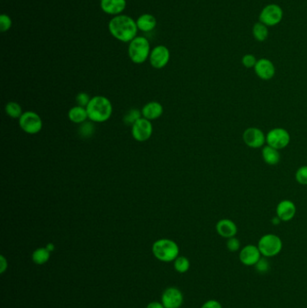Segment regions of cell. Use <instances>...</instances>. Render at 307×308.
<instances>
[{
    "label": "cell",
    "mask_w": 307,
    "mask_h": 308,
    "mask_svg": "<svg viewBox=\"0 0 307 308\" xmlns=\"http://www.w3.org/2000/svg\"><path fill=\"white\" fill-rule=\"evenodd\" d=\"M111 34L118 41L128 43L134 40L137 34L136 22L128 16L118 15L111 19L108 24Z\"/></svg>",
    "instance_id": "1"
},
{
    "label": "cell",
    "mask_w": 307,
    "mask_h": 308,
    "mask_svg": "<svg viewBox=\"0 0 307 308\" xmlns=\"http://www.w3.org/2000/svg\"><path fill=\"white\" fill-rule=\"evenodd\" d=\"M89 119L93 123H104L112 115L113 105L107 97L96 96L92 97L86 107Z\"/></svg>",
    "instance_id": "2"
},
{
    "label": "cell",
    "mask_w": 307,
    "mask_h": 308,
    "mask_svg": "<svg viewBox=\"0 0 307 308\" xmlns=\"http://www.w3.org/2000/svg\"><path fill=\"white\" fill-rule=\"evenodd\" d=\"M151 251L154 257L162 262H172L179 256V247L173 240H157L152 244Z\"/></svg>",
    "instance_id": "3"
},
{
    "label": "cell",
    "mask_w": 307,
    "mask_h": 308,
    "mask_svg": "<svg viewBox=\"0 0 307 308\" xmlns=\"http://www.w3.org/2000/svg\"><path fill=\"white\" fill-rule=\"evenodd\" d=\"M150 43L144 37H135L130 42L128 55L134 63L142 64L150 57Z\"/></svg>",
    "instance_id": "4"
},
{
    "label": "cell",
    "mask_w": 307,
    "mask_h": 308,
    "mask_svg": "<svg viewBox=\"0 0 307 308\" xmlns=\"http://www.w3.org/2000/svg\"><path fill=\"white\" fill-rule=\"evenodd\" d=\"M257 246L263 257L272 258L281 252L283 249V242L278 235L267 234L260 237Z\"/></svg>",
    "instance_id": "5"
},
{
    "label": "cell",
    "mask_w": 307,
    "mask_h": 308,
    "mask_svg": "<svg viewBox=\"0 0 307 308\" xmlns=\"http://www.w3.org/2000/svg\"><path fill=\"white\" fill-rule=\"evenodd\" d=\"M284 12L282 8L277 4H268L263 8L259 13V21L266 24L267 27L276 26L283 19Z\"/></svg>",
    "instance_id": "6"
},
{
    "label": "cell",
    "mask_w": 307,
    "mask_h": 308,
    "mask_svg": "<svg viewBox=\"0 0 307 308\" xmlns=\"http://www.w3.org/2000/svg\"><path fill=\"white\" fill-rule=\"evenodd\" d=\"M19 126L24 133L28 134H36L43 129V120L35 112H24L18 119Z\"/></svg>",
    "instance_id": "7"
},
{
    "label": "cell",
    "mask_w": 307,
    "mask_h": 308,
    "mask_svg": "<svg viewBox=\"0 0 307 308\" xmlns=\"http://www.w3.org/2000/svg\"><path fill=\"white\" fill-rule=\"evenodd\" d=\"M290 138V134L287 130L277 127L271 129L266 134V142L267 145L271 146L277 150H282L289 144Z\"/></svg>",
    "instance_id": "8"
},
{
    "label": "cell",
    "mask_w": 307,
    "mask_h": 308,
    "mask_svg": "<svg viewBox=\"0 0 307 308\" xmlns=\"http://www.w3.org/2000/svg\"><path fill=\"white\" fill-rule=\"evenodd\" d=\"M154 132V127L151 125V121L142 118L139 119L135 124L132 126V134L134 140L137 142H146L148 141Z\"/></svg>",
    "instance_id": "9"
},
{
    "label": "cell",
    "mask_w": 307,
    "mask_h": 308,
    "mask_svg": "<svg viewBox=\"0 0 307 308\" xmlns=\"http://www.w3.org/2000/svg\"><path fill=\"white\" fill-rule=\"evenodd\" d=\"M243 142L251 149H259L266 143V135L257 127L247 128L243 134Z\"/></svg>",
    "instance_id": "10"
},
{
    "label": "cell",
    "mask_w": 307,
    "mask_h": 308,
    "mask_svg": "<svg viewBox=\"0 0 307 308\" xmlns=\"http://www.w3.org/2000/svg\"><path fill=\"white\" fill-rule=\"evenodd\" d=\"M184 296L180 289L175 287L166 288L162 295V303L165 308L181 307Z\"/></svg>",
    "instance_id": "11"
},
{
    "label": "cell",
    "mask_w": 307,
    "mask_h": 308,
    "mask_svg": "<svg viewBox=\"0 0 307 308\" xmlns=\"http://www.w3.org/2000/svg\"><path fill=\"white\" fill-rule=\"evenodd\" d=\"M262 257L259 248L254 244H248L246 246L242 248L239 252V259L244 266L251 267L255 266V264L259 261V259Z\"/></svg>",
    "instance_id": "12"
},
{
    "label": "cell",
    "mask_w": 307,
    "mask_h": 308,
    "mask_svg": "<svg viewBox=\"0 0 307 308\" xmlns=\"http://www.w3.org/2000/svg\"><path fill=\"white\" fill-rule=\"evenodd\" d=\"M149 58L150 64L154 68L162 69L170 61V51L164 45H159L151 51Z\"/></svg>",
    "instance_id": "13"
},
{
    "label": "cell",
    "mask_w": 307,
    "mask_h": 308,
    "mask_svg": "<svg viewBox=\"0 0 307 308\" xmlns=\"http://www.w3.org/2000/svg\"><path fill=\"white\" fill-rule=\"evenodd\" d=\"M254 71L260 80L270 81L275 76V65L273 64V62L271 60L262 58L257 61V63L255 65Z\"/></svg>",
    "instance_id": "14"
},
{
    "label": "cell",
    "mask_w": 307,
    "mask_h": 308,
    "mask_svg": "<svg viewBox=\"0 0 307 308\" xmlns=\"http://www.w3.org/2000/svg\"><path fill=\"white\" fill-rule=\"evenodd\" d=\"M276 213L282 222L291 221L292 219L295 217V213H296L295 203L288 199L280 201L277 206Z\"/></svg>",
    "instance_id": "15"
},
{
    "label": "cell",
    "mask_w": 307,
    "mask_h": 308,
    "mask_svg": "<svg viewBox=\"0 0 307 308\" xmlns=\"http://www.w3.org/2000/svg\"><path fill=\"white\" fill-rule=\"evenodd\" d=\"M215 230L221 237L229 239V238L236 236L238 228H237L236 223L233 220L223 218L219 220L217 222L215 225Z\"/></svg>",
    "instance_id": "16"
},
{
    "label": "cell",
    "mask_w": 307,
    "mask_h": 308,
    "mask_svg": "<svg viewBox=\"0 0 307 308\" xmlns=\"http://www.w3.org/2000/svg\"><path fill=\"white\" fill-rule=\"evenodd\" d=\"M100 7L106 14L118 16L126 9V0H101Z\"/></svg>",
    "instance_id": "17"
},
{
    "label": "cell",
    "mask_w": 307,
    "mask_h": 308,
    "mask_svg": "<svg viewBox=\"0 0 307 308\" xmlns=\"http://www.w3.org/2000/svg\"><path fill=\"white\" fill-rule=\"evenodd\" d=\"M141 111H142V118L152 121L162 117L163 113V106L159 102H149L142 107Z\"/></svg>",
    "instance_id": "18"
},
{
    "label": "cell",
    "mask_w": 307,
    "mask_h": 308,
    "mask_svg": "<svg viewBox=\"0 0 307 308\" xmlns=\"http://www.w3.org/2000/svg\"><path fill=\"white\" fill-rule=\"evenodd\" d=\"M263 161L271 166L277 165L280 162V153L279 150L270 145L264 146L261 150Z\"/></svg>",
    "instance_id": "19"
},
{
    "label": "cell",
    "mask_w": 307,
    "mask_h": 308,
    "mask_svg": "<svg viewBox=\"0 0 307 308\" xmlns=\"http://www.w3.org/2000/svg\"><path fill=\"white\" fill-rule=\"evenodd\" d=\"M137 27L142 32H150L152 31L157 24V20L154 16L150 14H143L136 21Z\"/></svg>",
    "instance_id": "20"
},
{
    "label": "cell",
    "mask_w": 307,
    "mask_h": 308,
    "mask_svg": "<svg viewBox=\"0 0 307 308\" xmlns=\"http://www.w3.org/2000/svg\"><path fill=\"white\" fill-rule=\"evenodd\" d=\"M68 117L70 121L74 124H78V125H81L84 122L87 121V119H89L87 108L80 106V105H76L72 108H70L68 113Z\"/></svg>",
    "instance_id": "21"
},
{
    "label": "cell",
    "mask_w": 307,
    "mask_h": 308,
    "mask_svg": "<svg viewBox=\"0 0 307 308\" xmlns=\"http://www.w3.org/2000/svg\"><path fill=\"white\" fill-rule=\"evenodd\" d=\"M268 33H270L268 27L266 24H262L259 21L254 24L252 27V35L254 37L255 40L258 41L259 43L267 40Z\"/></svg>",
    "instance_id": "22"
},
{
    "label": "cell",
    "mask_w": 307,
    "mask_h": 308,
    "mask_svg": "<svg viewBox=\"0 0 307 308\" xmlns=\"http://www.w3.org/2000/svg\"><path fill=\"white\" fill-rule=\"evenodd\" d=\"M50 257L51 252L45 247L38 248L32 254V261L37 265H44L48 262Z\"/></svg>",
    "instance_id": "23"
},
{
    "label": "cell",
    "mask_w": 307,
    "mask_h": 308,
    "mask_svg": "<svg viewBox=\"0 0 307 308\" xmlns=\"http://www.w3.org/2000/svg\"><path fill=\"white\" fill-rule=\"evenodd\" d=\"M5 110H6L7 114L11 118H18L19 119L21 115L24 113L23 109H22V106L18 103L14 101L8 102V104L6 105Z\"/></svg>",
    "instance_id": "24"
},
{
    "label": "cell",
    "mask_w": 307,
    "mask_h": 308,
    "mask_svg": "<svg viewBox=\"0 0 307 308\" xmlns=\"http://www.w3.org/2000/svg\"><path fill=\"white\" fill-rule=\"evenodd\" d=\"M173 264L175 271L180 274L186 273L189 270V259L185 256H178V258L174 260Z\"/></svg>",
    "instance_id": "25"
},
{
    "label": "cell",
    "mask_w": 307,
    "mask_h": 308,
    "mask_svg": "<svg viewBox=\"0 0 307 308\" xmlns=\"http://www.w3.org/2000/svg\"><path fill=\"white\" fill-rule=\"evenodd\" d=\"M93 122H84L81 124L79 128V134L82 138L91 137L95 133V125L92 124Z\"/></svg>",
    "instance_id": "26"
},
{
    "label": "cell",
    "mask_w": 307,
    "mask_h": 308,
    "mask_svg": "<svg viewBox=\"0 0 307 308\" xmlns=\"http://www.w3.org/2000/svg\"><path fill=\"white\" fill-rule=\"evenodd\" d=\"M142 118V111L139 109H131L126 113L124 118V122L127 126H133L136 122Z\"/></svg>",
    "instance_id": "27"
},
{
    "label": "cell",
    "mask_w": 307,
    "mask_h": 308,
    "mask_svg": "<svg viewBox=\"0 0 307 308\" xmlns=\"http://www.w3.org/2000/svg\"><path fill=\"white\" fill-rule=\"evenodd\" d=\"M267 259L268 258H266V257H263L262 256L259 259V261L255 264L254 267L256 268V271L260 273V274L267 273L270 271V268H271V263H270V261H268V259Z\"/></svg>",
    "instance_id": "28"
},
{
    "label": "cell",
    "mask_w": 307,
    "mask_h": 308,
    "mask_svg": "<svg viewBox=\"0 0 307 308\" xmlns=\"http://www.w3.org/2000/svg\"><path fill=\"white\" fill-rule=\"evenodd\" d=\"M295 180L300 185L306 186L307 185V165L300 167L295 172Z\"/></svg>",
    "instance_id": "29"
},
{
    "label": "cell",
    "mask_w": 307,
    "mask_h": 308,
    "mask_svg": "<svg viewBox=\"0 0 307 308\" xmlns=\"http://www.w3.org/2000/svg\"><path fill=\"white\" fill-rule=\"evenodd\" d=\"M257 61H258L257 58L251 53H247L245 55H243V58H242V63L247 69H251V68L254 69Z\"/></svg>",
    "instance_id": "30"
},
{
    "label": "cell",
    "mask_w": 307,
    "mask_h": 308,
    "mask_svg": "<svg viewBox=\"0 0 307 308\" xmlns=\"http://www.w3.org/2000/svg\"><path fill=\"white\" fill-rule=\"evenodd\" d=\"M241 242H240V240L238 238H236V237H232V238H229V239H227L226 242V248L228 249V251H231V252H236V251H241Z\"/></svg>",
    "instance_id": "31"
},
{
    "label": "cell",
    "mask_w": 307,
    "mask_h": 308,
    "mask_svg": "<svg viewBox=\"0 0 307 308\" xmlns=\"http://www.w3.org/2000/svg\"><path fill=\"white\" fill-rule=\"evenodd\" d=\"M11 26H12L11 18L6 14L1 15L0 16V31L1 32H8V30L11 28Z\"/></svg>",
    "instance_id": "32"
},
{
    "label": "cell",
    "mask_w": 307,
    "mask_h": 308,
    "mask_svg": "<svg viewBox=\"0 0 307 308\" xmlns=\"http://www.w3.org/2000/svg\"><path fill=\"white\" fill-rule=\"evenodd\" d=\"M90 100H91V98L89 97V94L85 93V92H81V93L78 94L77 97H76L77 105L82 106V107H87Z\"/></svg>",
    "instance_id": "33"
},
{
    "label": "cell",
    "mask_w": 307,
    "mask_h": 308,
    "mask_svg": "<svg viewBox=\"0 0 307 308\" xmlns=\"http://www.w3.org/2000/svg\"><path fill=\"white\" fill-rule=\"evenodd\" d=\"M201 308H222V305L217 300L210 299L206 301Z\"/></svg>",
    "instance_id": "34"
},
{
    "label": "cell",
    "mask_w": 307,
    "mask_h": 308,
    "mask_svg": "<svg viewBox=\"0 0 307 308\" xmlns=\"http://www.w3.org/2000/svg\"><path fill=\"white\" fill-rule=\"evenodd\" d=\"M8 267V259H6L4 255L0 256V274H4Z\"/></svg>",
    "instance_id": "35"
},
{
    "label": "cell",
    "mask_w": 307,
    "mask_h": 308,
    "mask_svg": "<svg viewBox=\"0 0 307 308\" xmlns=\"http://www.w3.org/2000/svg\"><path fill=\"white\" fill-rule=\"evenodd\" d=\"M146 308H165V306L163 305L162 302H158V301H154V302H150L149 304H147Z\"/></svg>",
    "instance_id": "36"
},
{
    "label": "cell",
    "mask_w": 307,
    "mask_h": 308,
    "mask_svg": "<svg viewBox=\"0 0 307 308\" xmlns=\"http://www.w3.org/2000/svg\"><path fill=\"white\" fill-rule=\"evenodd\" d=\"M281 222H282V221L280 220V218H279L278 215H276L273 218L271 219V223H273L274 225H278V224H279Z\"/></svg>",
    "instance_id": "37"
},
{
    "label": "cell",
    "mask_w": 307,
    "mask_h": 308,
    "mask_svg": "<svg viewBox=\"0 0 307 308\" xmlns=\"http://www.w3.org/2000/svg\"><path fill=\"white\" fill-rule=\"evenodd\" d=\"M45 248H46L50 252H53V251L55 250V246H54L53 243H48Z\"/></svg>",
    "instance_id": "38"
},
{
    "label": "cell",
    "mask_w": 307,
    "mask_h": 308,
    "mask_svg": "<svg viewBox=\"0 0 307 308\" xmlns=\"http://www.w3.org/2000/svg\"><path fill=\"white\" fill-rule=\"evenodd\" d=\"M255 308H264V307H255Z\"/></svg>",
    "instance_id": "39"
},
{
    "label": "cell",
    "mask_w": 307,
    "mask_h": 308,
    "mask_svg": "<svg viewBox=\"0 0 307 308\" xmlns=\"http://www.w3.org/2000/svg\"><path fill=\"white\" fill-rule=\"evenodd\" d=\"M179 308H181V307H179Z\"/></svg>",
    "instance_id": "40"
}]
</instances>
